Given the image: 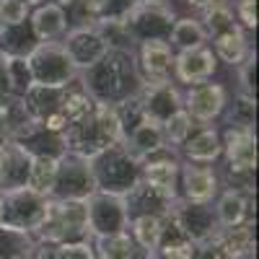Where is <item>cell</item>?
Returning a JSON list of instances; mask_svg holds the SVG:
<instances>
[{
	"instance_id": "10",
	"label": "cell",
	"mask_w": 259,
	"mask_h": 259,
	"mask_svg": "<svg viewBox=\"0 0 259 259\" xmlns=\"http://www.w3.org/2000/svg\"><path fill=\"white\" fill-rule=\"evenodd\" d=\"M85 212H89L91 236H96V239L119 236V233H127V228H130V212H127L124 197H119V194L96 189L85 200Z\"/></svg>"
},
{
	"instance_id": "49",
	"label": "cell",
	"mask_w": 259,
	"mask_h": 259,
	"mask_svg": "<svg viewBox=\"0 0 259 259\" xmlns=\"http://www.w3.org/2000/svg\"><path fill=\"white\" fill-rule=\"evenodd\" d=\"M8 143V135H6V127H3V122H0V145H6Z\"/></svg>"
},
{
	"instance_id": "16",
	"label": "cell",
	"mask_w": 259,
	"mask_h": 259,
	"mask_svg": "<svg viewBox=\"0 0 259 259\" xmlns=\"http://www.w3.org/2000/svg\"><path fill=\"white\" fill-rule=\"evenodd\" d=\"M226 104H228V94L221 83H197L192 85L184 96V112L200 124L212 122L215 117H221L226 112Z\"/></svg>"
},
{
	"instance_id": "12",
	"label": "cell",
	"mask_w": 259,
	"mask_h": 259,
	"mask_svg": "<svg viewBox=\"0 0 259 259\" xmlns=\"http://www.w3.org/2000/svg\"><path fill=\"white\" fill-rule=\"evenodd\" d=\"M171 221H174L182 233L192 244H202L210 241L221 233L218 218H215L212 202H187V200H177L171 207Z\"/></svg>"
},
{
	"instance_id": "2",
	"label": "cell",
	"mask_w": 259,
	"mask_h": 259,
	"mask_svg": "<svg viewBox=\"0 0 259 259\" xmlns=\"http://www.w3.org/2000/svg\"><path fill=\"white\" fill-rule=\"evenodd\" d=\"M26 104L31 119L50 130V133H62L73 119H78L83 112L91 109V99L85 94L80 78L57 85V89H47V85H31V89L21 96Z\"/></svg>"
},
{
	"instance_id": "46",
	"label": "cell",
	"mask_w": 259,
	"mask_h": 259,
	"mask_svg": "<svg viewBox=\"0 0 259 259\" xmlns=\"http://www.w3.org/2000/svg\"><path fill=\"white\" fill-rule=\"evenodd\" d=\"M236 21H241V29H256V0H239L236 3Z\"/></svg>"
},
{
	"instance_id": "33",
	"label": "cell",
	"mask_w": 259,
	"mask_h": 259,
	"mask_svg": "<svg viewBox=\"0 0 259 259\" xmlns=\"http://www.w3.org/2000/svg\"><path fill=\"white\" fill-rule=\"evenodd\" d=\"M205 41H207V34L202 31L200 21H194V18H177L174 29L168 34V47H177L179 52L205 47Z\"/></svg>"
},
{
	"instance_id": "24",
	"label": "cell",
	"mask_w": 259,
	"mask_h": 259,
	"mask_svg": "<svg viewBox=\"0 0 259 259\" xmlns=\"http://www.w3.org/2000/svg\"><path fill=\"white\" fill-rule=\"evenodd\" d=\"M122 145L127 148V153L133 156L135 161H145L148 156H153L156 150H161L166 145V138H163V130L158 124L143 119L140 124H135L122 138Z\"/></svg>"
},
{
	"instance_id": "9",
	"label": "cell",
	"mask_w": 259,
	"mask_h": 259,
	"mask_svg": "<svg viewBox=\"0 0 259 259\" xmlns=\"http://www.w3.org/2000/svg\"><path fill=\"white\" fill-rule=\"evenodd\" d=\"M47 197L31 192L29 187L0 192V223L18 231H36L47 212Z\"/></svg>"
},
{
	"instance_id": "44",
	"label": "cell",
	"mask_w": 259,
	"mask_h": 259,
	"mask_svg": "<svg viewBox=\"0 0 259 259\" xmlns=\"http://www.w3.org/2000/svg\"><path fill=\"white\" fill-rule=\"evenodd\" d=\"M55 259H96V251L91 244H60Z\"/></svg>"
},
{
	"instance_id": "23",
	"label": "cell",
	"mask_w": 259,
	"mask_h": 259,
	"mask_svg": "<svg viewBox=\"0 0 259 259\" xmlns=\"http://www.w3.org/2000/svg\"><path fill=\"white\" fill-rule=\"evenodd\" d=\"M182 153L187 156V163H215L223 153L221 145V135L215 127H200L197 133H192L184 143H182Z\"/></svg>"
},
{
	"instance_id": "15",
	"label": "cell",
	"mask_w": 259,
	"mask_h": 259,
	"mask_svg": "<svg viewBox=\"0 0 259 259\" xmlns=\"http://www.w3.org/2000/svg\"><path fill=\"white\" fill-rule=\"evenodd\" d=\"M68 52L70 62L75 65V70L83 73L89 70L91 65H96L106 52H109V45L104 41L101 31L96 26H83V29H68L65 31V39L60 41Z\"/></svg>"
},
{
	"instance_id": "22",
	"label": "cell",
	"mask_w": 259,
	"mask_h": 259,
	"mask_svg": "<svg viewBox=\"0 0 259 259\" xmlns=\"http://www.w3.org/2000/svg\"><path fill=\"white\" fill-rule=\"evenodd\" d=\"M29 26L39 41H57L68 31V11L60 3H39L29 13Z\"/></svg>"
},
{
	"instance_id": "8",
	"label": "cell",
	"mask_w": 259,
	"mask_h": 259,
	"mask_svg": "<svg viewBox=\"0 0 259 259\" xmlns=\"http://www.w3.org/2000/svg\"><path fill=\"white\" fill-rule=\"evenodd\" d=\"M94 192H96V179L91 171V161L75 153H62L57 158V174L50 200L85 202Z\"/></svg>"
},
{
	"instance_id": "43",
	"label": "cell",
	"mask_w": 259,
	"mask_h": 259,
	"mask_svg": "<svg viewBox=\"0 0 259 259\" xmlns=\"http://www.w3.org/2000/svg\"><path fill=\"white\" fill-rule=\"evenodd\" d=\"M239 83H241L244 96H254V91H256V52L254 50L239 65Z\"/></svg>"
},
{
	"instance_id": "30",
	"label": "cell",
	"mask_w": 259,
	"mask_h": 259,
	"mask_svg": "<svg viewBox=\"0 0 259 259\" xmlns=\"http://www.w3.org/2000/svg\"><path fill=\"white\" fill-rule=\"evenodd\" d=\"M161 259H192L197 251V244H192L187 236L182 233V228L171 221V215L163 221V231H161V241L158 249Z\"/></svg>"
},
{
	"instance_id": "31",
	"label": "cell",
	"mask_w": 259,
	"mask_h": 259,
	"mask_svg": "<svg viewBox=\"0 0 259 259\" xmlns=\"http://www.w3.org/2000/svg\"><path fill=\"white\" fill-rule=\"evenodd\" d=\"M18 145L24 148L29 156H34V158H60L65 153L62 138L57 133H50V130L39 127V124L31 130L24 140H18Z\"/></svg>"
},
{
	"instance_id": "7",
	"label": "cell",
	"mask_w": 259,
	"mask_h": 259,
	"mask_svg": "<svg viewBox=\"0 0 259 259\" xmlns=\"http://www.w3.org/2000/svg\"><path fill=\"white\" fill-rule=\"evenodd\" d=\"M31 80L34 85H47V89H57L78 78L75 65L70 62L68 52L60 41H41V45L26 57Z\"/></svg>"
},
{
	"instance_id": "6",
	"label": "cell",
	"mask_w": 259,
	"mask_h": 259,
	"mask_svg": "<svg viewBox=\"0 0 259 259\" xmlns=\"http://www.w3.org/2000/svg\"><path fill=\"white\" fill-rule=\"evenodd\" d=\"M174 8L156 6V3H138L122 21V26L135 47L145 41H168V34L174 29Z\"/></svg>"
},
{
	"instance_id": "52",
	"label": "cell",
	"mask_w": 259,
	"mask_h": 259,
	"mask_svg": "<svg viewBox=\"0 0 259 259\" xmlns=\"http://www.w3.org/2000/svg\"><path fill=\"white\" fill-rule=\"evenodd\" d=\"M0 174H3V145H0Z\"/></svg>"
},
{
	"instance_id": "17",
	"label": "cell",
	"mask_w": 259,
	"mask_h": 259,
	"mask_svg": "<svg viewBox=\"0 0 259 259\" xmlns=\"http://www.w3.org/2000/svg\"><path fill=\"white\" fill-rule=\"evenodd\" d=\"M179 187L187 202H212L221 192V179L210 166L182 163L179 166Z\"/></svg>"
},
{
	"instance_id": "27",
	"label": "cell",
	"mask_w": 259,
	"mask_h": 259,
	"mask_svg": "<svg viewBox=\"0 0 259 259\" xmlns=\"http://www.w3.org/2000/svg\"><path fill=\"white\" fill-rule=\"evenodd\" d=\"M96 259H156V251L143 249L130 233L96 239Z\"/></svg>"
},
{
	"instance_id": "20",
	"label": "cell",
	"mask_w": 259,
	"mask_h": 259,
	"mask_svg": "<svg viewBox=\"0 0 259 259\" xmlns=\"http://www.w3.org/2000/svg\"><path fill=\"white\" fill-rule=\"evenodd\" d=\"M251 202H254V192L228 187L221 197H218L215 207H212L221 231L244 226V223H251Z\"/></svg>"
},
{
	"instance_id": "34",
	"label": "cell",
	"mask_w": 259,
	"mask_h": 259,
	"mask_svg": "<svg viewBox=\"0 0 259 259\" xmlns=\"http://www.w3.org/2000/svg\"><path fill=\"white\" fill-rule=\"evenodd\" d=\"M34 249L31 233L0 223V259H29Z\"/></svg>"
},
{
	"instance_id": "50",
	"label": "cell",
	"mask_w": 259,
	"mask_h": 259,
	"mask_svg": "<svg viewBox=\"0 0 259 259\" xmlns=\"http://www.w3.org/2000/svg\"><path fill=\"white\" fill-rule=\"evenodd\" d=\"M140 3H156V6H168V0H140Z\"/></svg>"
},
{
	"instance_id": "14",
	"label": "cell",
	"mask_w": 259,
	"mask_h": 259,
	"mask_svg": "<svg viewBox=\"0 0 259 259\" xmlns=\"http://www.w3.org/2000/svg\"><path fill=\"white\" fill-rule=\"evenodd\" d=\"M179 158L177 150L171 145H163L161 150H156L153 156H148L145 161H140V182L150 184L153 189L168 194V197L179 200L177 187H179Z\"/></svg>"
},
{
	"instance_id": "21",
	"label": "cell",
	"mask_w": 259,
	"mask_h": 259,
	"mask_svg": "<svg viewBox=\"0 0 259 259\" xmlns=\"http://www.w3.org/2000/svg\"><path fill=\"white\" fill-rule=\"evenodd\" d=\"M135 60L143 80H168L174 73V50L168 41H145L138 47Z\"/></svg>"
},
{
	"instance_id": "40",
	"label": "cell",
	"mask_w": 259,
	"mask_h": 259,
	"mask_svg": "<svg viewBox=\"0 0 259 259\" xmlns=\"http://www.w3.org/2000/svg\"><path fill=\"white\" fill-rule=\"evenodd\" d=\"M8 65V83H11V96H24L34 80H31V70H29V62L24 57H6Z\"/></svg>"
},
{
	"instance_id": "45",
	"label": "cell",
	"mask_w": 259,
	"mask_h": 259,
	"mask_svg": "<svg viewBox=\"0 0 259 259\" xmlns=\"http://www.w3.org/2000/svg\"><path fill=\"white\" fill-rule=\"evenodd\" d=\"M192 259H231V256H228L223 241L218 239V236H215V239H210V241L197 244V251H194Z\"/></svg>"
},
{
	"instance_id": "42",
	"label": "cell",
	"mask_w": 259,
	"mask_h": 259,
	"mask_svg": "<svg viewBox=\"0 0 259 259\" xmlns=\"http://www.w3.org/2000/svg\"><path fill=\"white\" fill-rule=\"evenodd\" d=\"M140 0H101V11H99V21H114L122 24L124 16L133 11Z\"/></svg>"
},
{
	"instance_id": "19",
	"label": "cell",
	"mask_w": 259,
	"mask_h": 259,
	"mask_svg": "<svg viewBox=\"0 0 259 259\" xmlns=\"http://www.w3.org/2000/svg\"><path fill=\"white\" fill-rule=\"evenodd\" d=\"M174 197L153 189L145 182H138L133 189L124 194V205H127V212L130 218H138V215H156V218H168L171 215V207H174Z\"/></svg>"
},
{
	"instance_id": "13",
	"label": "cell",
	"mask_w": 259,
	"mask_h": 259,
	"mask_svg": "<svg viewBox=\"0 0 259 259\" xmlns=\"http://www.w3.org/2000/svg\"><path fill=\"white\" fill-rule=\"evenodd\" d=\"M138 101H140L143 117L158 127L184 109V96L171 83V78L168 80H145L138 94Z\"/></svg>"
},
{
	"instance_id": "51",
	"label": "cell",
	"mask_w": 259,
	"mask_h": 259,
	"mask_svg": "<svg viewBox=\"0 0 259 259\" xmlns=\"http://www.w3.org/2000/svg\"><path fill=\"white\" fill-rule=\"evenodd\" d=\"M21 3H26V6L31 8V6H39V0H21Z\"/></svg>"
},
{
	"instance_id": "35",
	"label": "cell",
	"mask_w": 259,
	"mask_h": 259,
	"mask_svg": "<svg viewBox=\"0 0 259 259\" xmlns=\"http://www.w3.org/2000/svg\"><path fill=\"white\" fill-rule=\"evenodd\" d=\"M163 221L166 218H156V215H138V218H130V228L127 233L143 246L156 251L158 241H161V231H163Z\"/></svg>"
},
{
	"instance_id": "1",
	"label": "cell",
	"mask_w": 259,
	"mask_h": 259,
	"mask_svg": "<svg viewBox=\"0 0 259 259\" xmlns=\"http://www.w3.org/2000/svg\"><path fill=\"white\" fill-rule=\"evenodd\" d=\"M78 78L89 99L104 106H117L138 96L145 83L138 70L135 50H109L96 65L78 73Z\"/></svg>"
},
{
	"instance_id": "26",
	"label": "cell",
	"mask_w": 259,
	"mask_h": 259,
	"mask_svg": "<svg viewBox=\"0 0 259 259\" xmlns=\"http://www.w3.org/2000/svg\"><path fill=\"white\" fill-rule=\"evenodd\" d=\"M0 122L6 127V135H8V143H18L24 140L31 130L36 127V122L31 119L26 104L21 96H8L0 101Z\"/></svg>"
},
{
	"instance_id": "4",
	"label": "cell",
	"mask_w": 259,
	"mask_h": 259,
	"mask_svg": "<svg viewBox=\"0 0 259 259\" xmlns=\"http://www.w3.org/2000/svg\"><path fill=\"white\" fill-rule=\"evenodd\" d=\"M34 233L41 241L55 244V246H60V244H89L91 228H89L85 202L50 200L45 218H41V223Z\"/></svg>"
},
{
	"instance_id": "37",
	"label": "cell",
	"mask_w": 259,
	"mask_h": 259,
	"mask_svg": "<svg viewBox=\"0 0 259 259\" xmlns=\"http://www.w3.org/2000/svg\"><path fill=\"white\" fill-rule=\"evenodd\" d=\"M55 174H57V158H34L31 156V171H29L26 187L50 200L52 187H55Z\"/></svg>"
},
{
	"instance_id": "25",
	"label": "cell",
	"mask_w": 259,
	"mask_h": 259,
	"mask_svg": "<svg viewBox=\"0 0 259 259\" xmlns=\"http://www.w3.org/2000/svg\"><path fill=\"white\" fill-rule=\"evenodd\" d=\"M29 171H31V156L18 143H6L3 145V174H0V192L26 187Z\"/></svg>"
},
{
	"instance_id": "5",
	"label": "cell",
	"mask_w": 259,
	"mask_h": 259,
	"mask_svg": "<svg viewBox=\"0 0 259 259\" xmlns=\"http://www.w3.org/2000/svg\"><path fill=\"white\" fill-rule=\"evenodd\" d=\"M89 161H91V171H94L99 192H109V194L124 197L140 182V161H135L130 156L122 143L109 145L106 150H101L99 156H94Z\"/></svg>"
},
{
	"instance_id": "18",
	"label": "cell",
	"mask_w": 259,
	"mask_h": 259,
	"mask_svg": "<svg viewBox=\"0 0 259 259\" xmlns=\"http://www.w3.org/2000/svg\"><path fill=\"white\" fill-rule=\"evenodd\" d=\"M215 70H218V60H215V55L207 45L174 55V75L182 83H189V85L205 83L212 78Z\"/></svg>"
},
{
	"instance_id": "3",
	"label": "cell",
	"mask_w": 259,
	"mask_h": 259,
	"mask_svg": "<svg viewBox=\"0 0 259 259\" xmlns=\"http://www.w3.org/2000/svg\"><path fill=\"white\" fill-rule=\"evenodd\" d=\"M65 153H75L83 158H94L109 145L122 143V130L112 106L91 104L89 112H83L60 133Z\"/></svg>"
},
{
	"instance_id": "39",
	"label": "cell",
	"mask_w": 259,
	"mask_h": 259,
	"mask_svg": "<svg viewBox=\"0 0 259 259\" xmlns=\"http://www.w3.org/2000/svg\"><path fill=\"white\" fill-rule=\"evenodd\" d=\"M194 122L184 109L182 112H177L171 119H166L163 124H161V130H163V138H166V145H171V148H177V145H182L192 133H194Z\"/></svg>"
},
{
	"instance_id": "28",
	"label": "cell",
	"mask_w": 259,
	"mask_h": 259,
	"mask_svg": "<svg viewBox=\"0 0 259 259\" xmlns=\"http://www.w3.org/2000/svg\"><path fill=\"white\" fill-rule=\"evenodd\" d=\"M41 41L34 36L29 21L18 26H0V55L3 57H29Z\"/></svg>"
},
{
	"instance_id": "32",
	"label": "cell",
	"mask_w": 259,
	"mask_h": 259,
	"mask_svg": "<svg viewBox=\"0 0 259 259\" xmlns=\"http://www.w3.org/2000/svg\"><path fill=\"white\" fill-rule=\"evenodd\" d=\"M200 26L207 34V39H215V36H221L226 31H233L236 26H239V21H236V13L226 0H218V3L202 8Z\"/></svg>"
},
{
	"instance_id": "38",
	"label": "cell",
	"mask_w": 259,
	"mask_h": 259,
	"mask_svg": "<svg viewBox=\"0 0 259 259\" xmlns=\"http://www.w3.org/2000/svg\"><path fill=\"white\" fill-rule=\"evenodd\" d=\"M228 106L226 112V124L231 130H254V122H256V99L254 96H244L239 94Z\"/></svg>"
},
{
	"instance_id": "29",
	"label": "cell",
	"mask_w": 259,
	"mask_h": 259,
	"mask_svg": "<svg viewBox=\"0 0 259 259\" xmlns=\"http://www.w3.org/2000/svg\"><path fill=\"white\" fill-rule=\"evenodd\" d=\"M212 55H215V60H223V62H228L231 68L244 62V57L251 52V47H249V39H246V34H244V29L241 26H236L233 31H226V34H221V36H215L212 39Z\"/></svg>"
},
{
	"instance_id": "36",
	"label": "cell",
	"mask_w": 259,
	"mask_h": 259,
	"mask_svg": "<svg viewBox=\"0 0 259 259\" xmlns=\"http://www.w3.org/2000/svg\"><path fill=\"white\" fill-rule=\"evenodd\" d=\"M218 239L223 241L231 259H246L254 251V226L244 223V226H236V228H226V231L218 233Z\"/></svg>"
},
{
	"instance_id": "47",
	"label": "cell",
	"mask_w": 259,
	"mask_h": 259,
	"mask_svg": "<svg viewBox=\"0 0 259 259\" xmlns=\"http://www.w3.org/2000/svg\"><path fill=\"white\" fill-rule=\"evenodd\" d=\"M11 96V83H8V65H6V57L0 55V101Z\"/></svg>"
},
{
	"instance_id": "11",
	"label": "cell",
	"mask_w": 259,
	"mask_h": 259,
	"mask_svg": "<svg viewBox=\"0 0 259 259\" xmlns=\"http://www.w3.org/2000/svg\"><path fill=\"white\" fill-rule=\"evenodd\" d=\"M223 145V153L228 161V171L233 179L244 182V189L254 192L251 187V177H254V168H256V138H254V130H231L226 127V135L221 138Z\"/></svg>"
},
{
	"instance_id": "48",
	"label": "cell",
	"mask_w": 259,
	"mask_h": 259,
	"mask_svg": "<svg viewBox=\"0 0 259 259\" xmlns=\"http://www.w3.org/2000/svg\"><path fill=\"white\" fill-rule=\"evenodd\" d=\"M187 3L192 6V8H207V6H212V3H218V0H187Z\"/></svg>"
},
{
	"instance_id": "41",
	"label": "cell",
	"mask_w": 259,
	"mask_h": 259,
	"mask_svg": "<svg viewBox=\"0 0 259 259\" xmlns=\"http://www.w3.org/2000/svg\"><path fill=\"white\" fill-rule=\"evenodd\" d=\"M31 8L21 0H0V26H18L29 21Z\"/></svg>"
}]
</instances>
